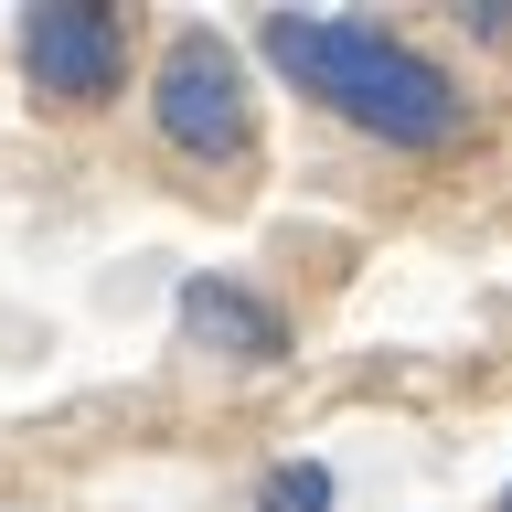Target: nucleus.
<instances>
[{
    "label": "nucleus",
    "instance_id": "f257e3e1",
    "mask_svg": "<svg viewBox=\"0 0 512 512\" xmlns=\"http://www.w3.org/2000/svg\"><path fill=\"white\" fill-rule=\"evenodd\" d=\"M256 43H267V64H278L299 96H320L331 118H352L363 139H384V150H448V139L470 128L459 75L427 64L416 43H395V32H374V22H342V11H278Z\"/></svg>",
    "mask_w": 512,
    "mask_h": 512
},
{
    "label": "nucleus",
    "instance_id": "f03ea898",
    "mask_svg": "<svg viewBox=\"0 0 512 512\" xmlns=\"http://www.w3.org/2000/svg\"><path fill=\"white\" fill-rule=\"evenodd\" d=\"M150 118L182 160H246L256 150V107H246V64L224 32H171L160 54V86H150Z\"/></svg>",
    "mask_w": 512,
    "mask_h": 512
},
{
    "label": "nucleus",
    "instance_id": "7ed1b4c3",
    "mask_svg": "<svg viewBox=\"0 0 512 512\" xmlns=\"http://www.w3.org/2000/svg\"><path fill=\"white\" fill-rule=\"evenodd\" d=\"M22 75L43 107H107L128 75V22L96 0H32L22 11Z\"/></svg>",
    "mask_w": 512,
    "mask_h": 512
},
{
    "label": "nucleus",
    "instance_id": "20e7f679",
    "mask_svg": "<svg viewBox=\"0 0 512 512\" xmlns=\"http://www.w3.org/2000/svg\"><path fill=\"white\" fill-rule=\"evenodd\" d=\"M182 342L224 363H288V310H267L235 278H182Z\"/></svg>",
    "mask_w": 512,
    "mask_h": 512
},
{
    "label": "nucleus",
    "instance_id": "39448f33",
    "mask_svg": "<svg viewBox=\"0 0 512 512\" xmlns=\"http://www.w3.org/2000/svg\"><path fill=\"white\" fill-rule=\"evenodd\" d=\"M342 502V480L320 470V459H278V470L256 480V512H331Z\"/></svg>",
    "mask_w": 512,
    "mask_h": 512
},
{
    "label": "nucleus",
    "instance_id": "423d86ee",
    "mask_svg": "<svg viewBox=\"0 0 512 512\" xmlns=\"http://www.w3.org/2000/svg\"><path fill=\"white\" fill-rule=\"evenodd\" d=\"M459 22L470 32H512V0H459Z\"/></svg>",
    "mask_w": 512,
    "mask_h": 512
},
{
    "label": "nucleus",
    "instance_id": "0eeeda50",
    "mask_svg": "<svg viewBox=\"0 0 512 512\" xmlns=\"http://www.w3.org/2000/svg\"><path fill=\"white\" fill-rule=\"evenodd\" d=\"M502 512H512V491H502Z\"/></svg>",
    "mask_w": 512,
    "mask_h": 512
}]
</instances>
